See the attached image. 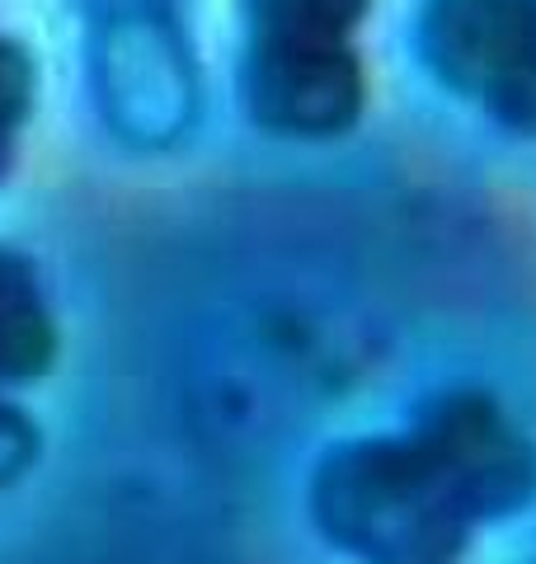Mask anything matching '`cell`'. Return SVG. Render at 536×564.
<instances>
[{"mask_svg": "<svg viewBox=\"0 0 536 564\" xmlns=\"http://www.w3.org/2000/svg\"><path fill=\"white\" fill-rule=\"evenodd\" d=\"M311 518L357 564H457L475 518L415 429L339 443L315 462Z\"/></svg>", "mask_w": 536, "mask_h": 564, "instance_id": "6da1fadb", "label": "cell"}, {"mask_svg": "<svg viewBox=\"0 0 536 564\" xmlns=\"http://www.w3.org/2000/svg\"><path fill=\"white\" fill-rule=\"evenodd\" d=\"M89 90L99 118L137 151H165L199 122V62L179 10L89 20Z\"/></svg>", "mask_w": 536, "mask_h": 564, "instance_id": "7a4b0ae2", "label": "cell"}, {"mask_svg": "<svg viewBox=\"0 0 536 564\" xmlns=\"http://www.w3.org/2000/svg\"><path fill=\"white\" fill-rule=\"evenodd\" d=\"M419 52L452 95L536 137V0H424Z\"/></svg>", "mask_w": 536, "mask_h": 564, "instance_id": "3957f363", "label": "cell"}, {"mask_svg": "<svg viewBox=\"0 0 536 564\" xmlns=\"http://www.w3.org/2000/svg\"><path fill=\"white\" fill-rule=\"evenodd\" d=\"M409 429L447 466L475 527L536 503V443L490 391L452 386L428 395Z\"/></svg>", "mask_w": 536, "mask_h": 564, "instance_id": "277c9868", "label": "cell"}, {"mask_svg": "<svg viewBox=\"0 0 536 564\" xmlns=\"http://www.w3.org/2000/svg\"><path fill=\"white\" fill-rule=\"evenodd\" d=\"M240 99L274 137H344L367 104V76L353 43H268L245 39Z\"/></svg>", "mask_w": 536, "mask_h": 564, "instance_id": "5b68a950", "label": "cell"}, {"mask_svg": "<svg viewBox=\"0 0 536 564\" xmlns=\"http://www.w3.org/2000/svg\"><path fill=\"white\" fill-rule=\"evenodd\" d=\"M57 362V321L33 263L0 245V386L39 381Z\"/></svg>", "mask_w": 536, "mask_h": 564, "instance_id": "8992f818", "label": "cell"}, {"mask_svg": "<svg viewBox=\"0 0 536 564\" xmlns=\"http://www.w3.org/2000/svg\"><path fill=\"white\" fill-rule=\"evenodd\" d=\"M372 0H240L249 39L268 43H353Z\"/></svg>", "mask_w": 536, "mask_h": 564, "instance_id": "52a82bcc", "label": "cell"}, {"mask_svg": "<svg viewBox=\"0 0 536 564\" xmlns=\"http://www.w3.org/2000/svg\"><path fill=\"white\" fill-rule=\"evenodd\" d=\"M33 62L14 39H0V141H14L33 109Z\"/></svg>", "mask_w": 536, "mask_h": 564, "instance_id": "ba28073f", "label": "cell"}, {"mask_svg": "<svg viewBox=\"0 0 536 564\" xmlns=\"http://www.w3.org/2000/svg\"><path fill=\"white\" fill-rule=\"evenodd\" d=\"M33 456H39V429H33V419L0 400V489L24 480Z\"/></svg>", "mask_w": 536, "mask_h": 564, "instance_id": "9c48e42d", "label": "cell"}, {"mask_svg": "<svg viewBox=\"0 0 536 564\" xmlns=\"http://www.w3.org/2000/svg\"><path fill=\"white\" fill-rule=\"evenodd\" d=\"M89 20H99V14H118V10H179L184 0H81Z\"/></svg>", "mask_w": 536, "mask_h": 564, "instance_id": "30bf717a", "label": "cell"}, {"mask_svg": "<svg viewBox=\"0 0 536 564\" xmlns=\"http://www.w3.org/2000/svg\"><path fill=\"white\" fill-rule=\"evenodd\" d=\"M10 165H14V141H0V180H6Z\"/></svg>", "mask_w": 536, "mask_h": 564, "instance_id": "8fae6325", "label": "cell"}]
</instances>
